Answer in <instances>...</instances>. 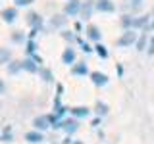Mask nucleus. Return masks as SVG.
I'll use <instances>...</instances> for the list:
<instances>
[{"instance_id":"9d476101","label":"nucleus","mask_w":154,"mask_h":144,"mask_svg":"<svg viewBox=\"0 0 154 144\" xmlns=\"http://www.w3.org/2000/svg\"><path fill=\"white\" fill-rule=\"evenodd\" d=\"M27 140L29 142H38V140H42V136H41V134H37V133H27Z\"/></svg>"},{"instance_id":"f3484780","label":"nucleus","mask_w":154,"mask_h":144,"mask_svg":"<svg viewBox=\"0 0 154 144\" xmlns=\"http://www.w3.org/2000/svg\"><path fill=\"white\" fill-rule=\"evenodd\" d=\"M143 48H144V37L139 40V50H143Z\"/></svg>"},{"instance_id":"0eeeda50","label":"nucleus","mask_w":154,"mask_h":144,"mask_svg":"<svg viewBox=\"0 0 154 144\" xmlns=\"http://www.w3.org/2000/svg\"><path fill=\"white\" fill-rule=\"evenodd\" d=\"M62 58H64V64H73V60H75V52L71 50V48H67Z\"/></svg>"},{"instance_id":"9b49d317","label":"nucleus","mask_w":154,"mask_h":144,"mask_svg":"<svg viewBox=\"0 0 154 144\" xmlns=\"http://www.w3.org/2000/svg\"><path fill=\"white\" fill-rule=\"evenodd\" d=\"M73 115L85 117V115H89V110H87V108H75V110H73Z\"/></svg>"},{"instance_id":"ddd939ff","label":"nucleus","mask_w":154,"mask_h":144,"mask_svg":"<svg viewBox=\"0 0 154 144\" xmlns=\"http://www.w3.org/2000/svg\"><path fill=\"white\" fill-rule=\"evenodd\" d=\"M8 60H10V52L8 50H0V62L4 64V62H8Z\"/></svg>"},{"instance_id":"6e6552de","label":"nucleus","mask_w":154,"mask_h":144,"mask_svg":"<svg viewBox=\"0 0 154 144\" xmlns=\"http://www.w3.org/2000/svg\"><path fill=\"white\" fill-rule=\"evenodd\" d=\"M89 37L93 38V40H98V38H100V31H98V27H89Z\"/></svg>"},{"instance_id":"f257e3e1","label":"nucleus","mask_w":154,"mask_h":144,"mask_svg":"<svg viewBox=\"0 0 154 144\" xmlns=\"http://www.w3.org/2000/svg\"><path fill=\"white\" fill-rule=\"evenodd\" d=\"M94 8L98 10V12H114V10H116V6L112 4V0H96Z\"/></svg>"},{"instance_id":"6ab92c4d","label":"nucleus","mask_w":154,"mask_h":144,"mask_svg":"<svg viewBox=\"0 0 154 144\" xmlns=\"http://www.w3.org/2000/svg\"><path fill=\"white\" fill-rule=\"evenodd\" d=\"M131 2H133V4H141L143 0H131Z\"/></svg>"},{"instance_id":"20e7f679","label":"nucleus","mask_w":154,"mask_h":144,"mask_svg":"<svg viewBox=\"0 0 154 144\" xmlns=\"http://www.w3.org/2000/svg\"><path fill=\"white\" fill-rule=\"evenodd\" d=\"M2 17H4V21H6V23L16 21V17H17V10H16V8H6V10L2 12Z\"/></svg>"},{"instance_id":"7ed1b4c3","label":"nucleus","mask_w":154,"mask_h":144,"mask_svg":"<svg viewBox=\"0 0 154 144\" xmlns=\"http://www.w3.org/2000/svg\"><path fill=\"white\" fill-rule=\"evenodd\" d=\"M91 79H93V83L96 86H104V85H108V77H106L104 73H100V71H94L93 75H91Z\"/></svg>"},{"instance_id":"f03ea898","label":"nucleus","mask_w":154,"mask_h":144,"mask_svg":"<svg viewBox=\"0 0 154 144\" xmlns=\"http://www.w3.org/2000/svg\"><path fill=\"white\" fill-rule=\"evenodd\" d=\"M135 38H137V35H135L133 31H127V33H123V37L118 40V44L119 46H129V44H133V42H135Z\"/></svg>"},{"instance_id":"2eb2a0df","label":"nucleus","mask_w":154,"mask_h":144,"mask_svg":"<svg viewBox=\"0 0 154 144\" xmlns=\"http://www.w3.org/2000/svg\"><path fill=\"white\" fill-rule=\"evenodd\" d=\"M29 2H31V0H16V4H19V6H27Z\"/></svg>"},{"instance_id":"423d86ee","label":"nucleus","mask_w":154,"mask_h":144,"mask_svg":"<svg viewBox=\"0 0 154 144\" xmlns=\"http://www.w3.org/2000/svg\"><path fill=\"white\" fill-rule=\"evenodd\" d=\"M35 125L38 129H48V125H50V117H45V115H42V117H37Z\"/></svg>"},{"instance_id":"aec40b11","label":"nucleus","mask_w":154,"mask_h":144,"mask_svg":"<svg viewBox=\"0 0 154 144\" xmlns=\"http://www.w3.org/2000/svg\"><path fill=\"white\" fill-rule=\"evenodd\" d=\"M2 90H4V85H2V81H0V92H2Z\"/></svg>"},{"instance_id":"dca6fc26","label":"nucleus","mask_w":154,"mask_h":144,"mask_svg":"<svg viewBox=\"0 0 154 144\" xmlns=\"http://www.w3.org/2000/svg\"><path fill=\"white\" fill-rule=\"evenodd\" d=\"M98 112L100 113H106V106L104 104H98Z\"/></svg>"},{"instance_id":"4468645a","label":"nucleus","mask_w":154,"mask_h":144,"mask_svg":"<svg viewBox=\"0 0 154 144\" xmlns=\"http://www.w3.org/2000/svg\"><path fill=\"white\" fill-rule=\"evenodd\" d=\"M96 50H98V54L102 56V58H106V56H108V52L104 50V46H102V44H96Z\"/></svg>"},{"instance_id":"f8f14e48","label":"nucleus","mask_w":154,"mask_h":144,"mask_svg":"<svg viewBox=\"0 0 154 144\" xmlns=\"http://www.w3.org/2000/svg\"><path fill=\"white\" fill-rule=\"evenodd\" d=\"M64 129H66V131H69V133H73L75 129H77V123L75 121H66L64 123Z\"/></svg>"},{"instance_id":"a211bd4d","label":"nucleus","mask_w":154,"mask_h":144,"mask_svg":"<svg viewBox=\"0 0 154 144\" xmlns=\"http://www.w3.org/2000/svg\"><path fill=\"white\" fill-rule=\"evenodd\" d=\"M154 52V38H152V42H150V54Z\"/></svg>"},{"instance_id":"39448f33","label":"nucleus","mask_w":154,"mask_h":144,"mask_svg":"<svg viewBox=\"0 0 154 144\" xmlns=\"http://www.w3.org/2000/svg\"><path fill=\"white\" fill-rule=\"evenodd\" d=\"M79 10H81V2H79V0H69V4L66 6V14H69V16H75Z\"/></svg>"},{"instance_id":"412c9836","label":"nucleus","mask_w":154,"mask_h":144,"mask_svg":"<svg viewBox=\"0 0 154 144\" xmlns=\"http://www.w3.org/2000/svg\"><path fill=\"white\" fill-rule=\"evenodd\" d=\"M152 29H154V21H152Z\"/></svg>"},{"instance_id":"1a4fd4ad","label":"nucleus","mask_w":154,"mask_h":144,"mask_svg":"<svg viewBox=\"0 0 154 144\" xmlns=\"http://www.w3.org/2000/svg\"><path fill=\"white\" fill-rule=\"evenodd\" d=\"M73 73H75V75H85V73H87V65H85V64L75 65V67H73Z\"/></svg>"},{"instance_id":"4be33fe9","label":"nucleus","mask_w":154,"mask_h":144,"mask_svg":"<svg viewBox=\"0 0 154 144\" xmlns=\"http://www.w3.org/2000/svg\"><path fill=\"white\" fill-rule=\"evenodd\" d=\"M152 16H154V10H152Z\"/></svg>"}]
</instances>
